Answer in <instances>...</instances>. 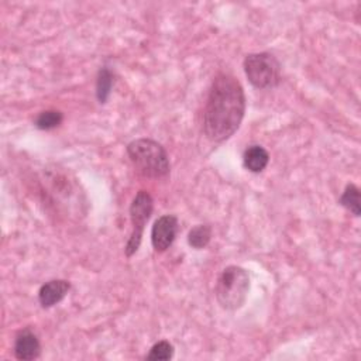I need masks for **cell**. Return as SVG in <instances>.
I'll list each match as a JSON object with an SVG mask.
<instances>
[{
    "label": "cell",
    "instance_id": "obj_5",
    "mask_svg": "<svg viewBox=\"0 0 361 361\" xmlns=\"http://www.w3.org/2000/svg\"><path fill=\"white\" fill-rule=\"evenodd\" d=\"M152 197L149 196L148 192L145 190H140L130 206V219H131V224H133V231L130 234V238L126 244V255L131 257L133 254H135V251L140 247L141 243V237H142V231H144V226L148 221L151 213H152Z\"/></svg>",
    "mask_w": 361,
    "mask_h": 361
},
{
    "label": "cell",
    "instance_id": "obj_10",
    "mask_svg": "<svg viewBox=\"0 0 361 361\" xmlns=\"http://www.w3.org/2000/svg\"><path fill=\"white\" fill-rule=\"evenodd\" d=\"M340 204L345 207L348 212H351L354 216H360L361 207H360V189L354 183H348L340 197Z\"/></svg>",
    "mask_w": 361,
    "mask_h": 361
},
{
    "label": "cell",
    "instance_id": "obj_9",
    "mask_svg": "<svg viewBox=\"0 0 361 361\" xmlns=\"http://www.w3.org/2000/svg\"><path fill=\"white\" fill-rule=\"evenodd\" d=\"M243 162L250 172L258 173L267 168L269 162V154L261 145H251L245 149L243 155Z\"/></svg>",
    "mask_w": 361,
    "mask_h": 361
},
{
    "label": "cell",
    "instance_id": "obj_8",
    "mask_svg": "<svg viewBox=\"0 0 361 361\" xmlns=\"http://www.w3.org/2000/svg\"><path fill=\"white\" fill-rule=\"evenodd\" d=\"M71 289V283L63 279H54L44 283L38 290V300L42 307H51L59 303Z\"/></svg>",
    "mask_w": 361,
    "mask_h": 361
},
{
    "label": "cell",
    "instance_id": "obj_12",
    "mask_svg": "<svg viewBox=\"0 0 361 361\" xmlns=\"http://www.w3.org/2000/svg\"><path fill=\"white\" fill-rule=\"evenodd\" d=\"M113 86V75L107 68H102L96 79V96L100 103H106Z\"/></svg>",
    "mask_w": 361,
    "mask_h": 361
},
{
    "label": "cell",
    "instance_id": "obj_14",
    "mask_svg": "<svg viewBox=\"0 0 361 361\" xmlns=\"http://www.w3.org/2000/svg\"><path fill=\"white\" fill-rule=\"evenodd\" d=\"M172 357H173V345L169 341L162 340L151 347V350L145 358L154 360V361H158V360L166 361V360H171Z\"/></svg>",
    "mask_w": 361,
    "mask_h": 361
},
{
    "label": "cell",
    "instance_id": "obj_7",
    "mask_svg": "<svg viewBox=\"0 0 361 361\" xmlns=\"http://www.w3.org/2000/svg\"><path fill=\"white\" fill-rule=\"evenodd\" d=\"M41 354V344L35 333L30 329L20 331L14 341V355L17 360L31 361L38 358Z\"/></svg>",
    "mask_w": 361,
    "mask_h": 361
},
{
    "label": "cell",
    "instance_id": "obj_3",
    "mask_svg": "<svg viewBox=\"0 0 361 361\" xmlns=\"http://www.w3.org/2000/svg\"><path fill=\"white\" fill-rule=\"evenodd\" d=\"M250 290V276L247 271L237 265L226 267L216 282V299L226 310L240 309Z\"/></svg>",
    "mask_w": 361,
    "mask_h": 361
},
{
    "label": "cell",
    "instance_id": "obj_1",
    "mask_svg": "<svg viewBox=\"0 0 361 361\" xmlns=\"http://www.w3.org/2000/svg\"><path fill=\"white\" fill-rule=\"evenodd\" d=\"M245 111L241 83L228 73H219L209 90L203 111V130L210 141L221 142L240 127Z\"/></svg>",
    "mask_w": 361,
    "mask_h": 361
},
{
    "label": "cell",
    "instance_id": "obj_4",
    "mask_svg": "<svg viewBox=\"0 0 361 361\" xmlns=\"http://www.w3.org/2000/svg\"><path fill=\"white\" fill-rule=\"evenodd\" d=\"M244 72L250 83L258 89L274 87L281 79L279 62L268 52L247 55L244 59Z\"/></svg>",
    "mask_w": 361,
    "mask_h": 361
},
{
    "label": "cell",
    "instance_id": "obj_13",
    "mask_svg": "<svg viewBox=\"0 0 361 361\" xmlns=\"http://www.w3.org/2000/svg\"><path fill=\"white\" fill-rule=\"evenodd\" d=\"M63 120V116L58 110H45L38 114L34 124L39 130H52L58 127Z\"/></svg>",
    "mask_w": 361,
    "mask_h": 361
},
{
    "label": "cell",
    "instance_id": "obj_2",
    "mask_svg": "<svg viewBox=\"0 0 361 361\" xmlns=\"http://www.w3.org/2000/svg\"><path fill=\"white\" fill-rule=\"evenodd\" d=\"M127 154L135 169L148 178H164L169 173V158L165 148L151 138H137L127 145Z\"/></svg>",
    "mask_w": 361,
    "mask_h": 361
},
{
    "label": "cell",
    "instance_id": "obj_6",
    "mask_svg": "<svg viewBox=\"0 0 361 361\" xmlns=\"http://www.w3.org/2000/svg\"><path fill=\"white\" fill-rule=\"evenodd\" d=\"M178 231V219L173 214H165L155 220L152 230H151V243L155 251H165L168 250Z\"/></svg>",
    "mask_w": 361,
    "mask_h": 361
},
{
    "label": "cell",
    "instance_id": "obj_11",
    "mask_svg": "<svg viewBox=\"0 0 361 361\" xmlns=\"http://www.w3.org/2000/svg\"><path fill=\"white\" fill-rule=\"evenodd\" d=\"M212 238V228L207 224L195 226L188 234V243L190 247L196 250L204 248Z\"/></svg>",
    "mask_w": 361,
    "mask_h": 361
}]
</instances>
